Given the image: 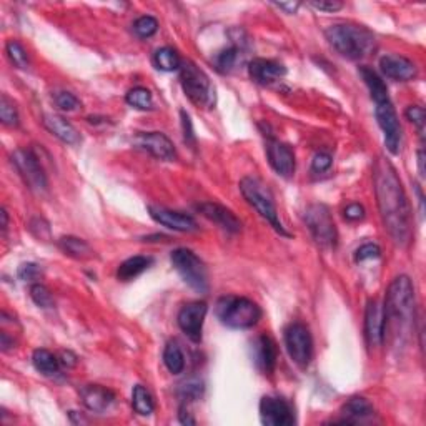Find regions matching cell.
I'll return each mask as SVG.
<instances>
[{"instance_id": "1", "label": "cell", "mask_w": 426, "mask_h": 426, "mask_svg": "<svg viewBox=\"0 0 426 426\" xmlns=\"http://www.w3.org/2000/svg\"><path fill=\"white\" fill-rule=\"evenodd\" d=\"M376 204L385 230L399 247H406L413 235L410 201L395 166L383 157L373 165Z\"/></svg>"}, {"instance_id": "2", "label": "cell", "mask_w": 426, "mask_h": 426, "mask_svg": "<svg viewBox=\"0 0 426 426\" xmlns=\"http://www.w3.org/2000/svg\"><path fill=\"white\" fill-rule=\"evenodd\" d=\"M385 336L390 333L393 346L403 348L415 330V288L406 275L390 283L385 300Z\"/></svg>"}, {"instance_id": "3", "label": "cell", "mask_w": 426, "mask_h": 426, "mask_svg": "<svg viewBox=\"0 0 426 426\" xmlns=\"http://www.w3.org/2000/svg\"><path fill=\"white\" fill-rule=\"evenodd\" d=\"M325 37L338 54L348 60H360L371 54L376 42L371 30H368L364 25L350 24V22L330 25L325 30Z\"/></svg>"}, {"instance_id": "4", "label": "cell", "mask_w": 426, "mask_h": 426, "mask_svg": "<svg viewBox=\"0 0 426 426\" xmlns=\"http://www.w3.org/2000/svg\"><path fill=\"white\" fill-rule=\"evenodd\" d=\"M215 315L222 325L234 330H247L260 322L262 308L245 297H220L215 305Z\"/></svg>"}, {"instance_id": "5", "label": "cell", "mask_w": 426, "mask_h": 426, "mask_svg": "<svg viewBox=\"0 0 426 426\" xmlns=\"http://www.w3.org/2000/svg\"><path fill=\"white\" fill-rule=\"evenodd\" d=\"M240 192L241 195H243V199L247 200V204L257 210V213L260 215L263 220L269 222L280 235L290 236L287 228H285L283 223L280 222L278 210H276L274 195H271L269 187H267L262 180H258L257 177L241 178Z\"/></svg>"}, {"instance_id": "6", "label": "cell", "mask_w": 426, "mask_h": 426, "mask_svg": "<svg viewBox=\"0 0 426 426\" xmlns=\"http://www.w3.org/2000/svg\"><path fill=\"white\" fill-rule=\"evenodd\" d=\"M180 83L190 102L197 107L212 108L215 105V87L212 85V80L192 60H185L180 65Z\"/></svg>"}, {"instance_id": "7", "label": "cell", "mask_w": 426, "mask_h": 426, "mask_svg": "<svg viewBox=\"0 0 426 426\" xmlns=\"http://www.w3.org/2000/svg\"><path fill=\"white\" fill-rule=\"evenodd\" d=\"M173 269L178 271L182 280L188 287L199 293L208 292V275H206L205 263L197 257L192 250L177 248L170 255Z\"/></svg>"}, {"instance_id": "8", "label": "cell", "mask_w": 426, "mask_h": 426, "mask_svg": "<svg viewBox=\"0 0 426 426\" xmlns=\"http://www.w3.org/2000/svg\"><path fill=\"white\" fill-rule=\"evenodd\" d=\"M305 223L320 247L335 248L338 241L336 225L327 205L313 204L305 210Z\"/></svg>"}, {"instance_id": "9", "label": "cell", "mask_w": 426, "mask_h": 426, "mask_svg": "<svg viewBox=\"0 0 426 426\" xmlns=\"http://www.w3.org/2000/svg\"><path fill=\"white\" fill-rule=\"evenodd\" d=\"M10 160L30 190L35 193L47 192V175L43 172L37 155L32 150H29V148H17L10 155Z\"/></svg>"}, {"instance_id": "10", "label": "cell", "mask_w": 426, "mask_h": 426, "mask_svg": "<svg viewBox=\"0 0 426 426\" xmlns=\"http://www.w3.org/2000/svg\"><path fill=\"white\" fill-rule=\"evenodd\" d=\"M375 102V117L378 122L380 129L383 130L385 145L393 155L399 152V143H402V125L398 122L397 111H395L390 95L380 97L373 100Z\"/></svg>"}, {"instance_id": "11", "label": "cell", "mask_w": 426, "mask_h": 426, "mask_svg": "<svg viewBox=\"0 0 426 426\" xmlns=\"http://www.w3.org/2000/svg\"><path fill=\"white\" fill-rule=\"evenodd\" d=\"M285 346L290 358L300 368H306L313 357V340L308 327L303 323H292L285 330Z\"/></svg>"}, {"instance_id": "12", "label": "cell", "mask_w": 426, "mask_h": 426, "mask_svg": "<svg viewBox=\"0 0 426 426\" xmlns=\"http://www.w3.org/2000/svg\"><path fill=\"white\" fill-rule=\"evenodd\" d=\"M134 145L140 150L150 153L152 157L164 162H172L177 158L173 142L162 132H147V134H137L134 139Z\"/></svg>"}, {"instance_id": "13", "label": "cell", "mask_w": 426, "mask_h": 426, "mask_svg": "<svg viewBox=\"0 0 426 426\" xmlns=\"http://www.w3.org/2000/svg\"><path fill=\"white\" fill-rule=\"evenodd\" d=\"M206 303L204 301H192L182 306L178 311L177 322L180 330L190 338L192 341L199 343L201 341V328H204V320L206 315Z\"/></svg>"}, {"instance_id": "14", "label": "cell", "mask_w": 426, "mask_h": 426, "mask_svg": "<svg viewBox=\"0 0 426 426\" xmlns=\"http://www.w3.org/2000/svg\"><path fill=\"white\" fill-rule=\"evenodd\" d=\"M260 418L267 426H292L295 423L292 406L282 398L263 397L260 402Z\"/></svg>"}, {"instance_id": "15", "label": "cell", "mask_w": 426, "mask_h": 426, "mask_svg": "<svg viewBox=\"0 0 426 426\" xmlns=\"http://www.w3.org/2000/svg\"><path fill=\"white\" fill-rule=\"evenodd\" d=\"M364 338L370 348H378L385 341V311L378 300H370L364 310Z\"/></svg>"}, {"instance_id": "16", "label": "cell", "mask_w": 426, "mask_h": 426, "mask_svg": "<svg viewBox=\"0 0 426 426\" xmlns=\"http://www.w3.org/2000/svg\"><path fill=\"white\" fill-rule=\"evenodd\" d=\"M148 213L150 217L160 225H164L170 230L182 232V234H192V232L199 230V225L193 220V217L182 212H175V210H169L165 206L150 205L148 206Z\"/></svg>"}, {"instance_id": "17", "label": "cell", "mask_w": 426, "mask_h": 426, "mask_svg": "<svg viewBox=\"0 0 426 426\" xmlns=\"http://www.w3.org/2000/svg\"><path fill=\"white\" fill-rule=\"evenodd\" d=\"M197 210L204 215L206 220L213 222L215 225H218L222 230L228 232V234H239V232H241L240 218L232 210H228L227 206L215 204V201H204V204L197 205Z\"/></svg>"}, {"instance_id": "18", "label": "cell", "mask_w": 426, "mask_h": 426, "mask_svg": "<svg viewBox=\"0 0 426 426\" xmlns=\"http://www.w3.org/2000/svg\"><path fill=\"white\" fill-rule=\"evenodd\" d=\"M267 155H269L271 169L278 175L290 178L295 173V153L287 143L270 139L269 145H267Z\"/></svg>"}, {"instance_id": "19", "label": "cell", "mask_w": 426, "mask_h": 426, "mask_svg": "<svg viewBox=\"0 0 426 426\" xmlns=\"http://www.w3.org/2000/svg\"><path fill=\"white\" fill-rule=\"evenodd\" d=\"M380 70L386 78H392L395 82H408L416 77L418 70L416 65L406 57L398 54H388L380 59Z\"/></svg>"}, {"instance_id": "20", "label": "cell", "mask_w": 426, "mask_h": 426, "mask_svg": "<svg viewBox=\"0 0 426 426\" xmlns=\"http://www.w3.org/2000/svg\"><path fill=\"white\" fill-rule=\"evenodd\" d=\"M80 399L87 410L105 413L115 403V393L100 385H85L80 390Z\"/></svg>"}, {"instance_id": "21", "label": "cell", "mask_w": 426, "mask_h": 426, "mask_svg": "<svg viewBox=\"0 0 426 426\" xmlns=\"http://www.w3.org/2000/svg\"><path fill=\"white\" fill-rule=\"evenodd\" d=\"M248 73L253 82L260 83V85H271L274 82L287 76V69L275 60L253 59L248 65Z\"/></svg>"}, {"instance_id": "22", "label": "cell", "mask_w": 426, "mask_h": 426, "mask_svg": "<svg viewBox=\"0 0 426 426\" xmlns=\"http://www.w3.org/2000/svg\"><path fill=\"white\" fill-rule=\"evenodd\" d=\"M278 358L276 343L269 335H260L253 341V362L263 373H274Z\"/></svg>"}, {"instance_id": "23", "label": "cell", "mask_w": 426, "mask_h": 426, "mask_svg": "<svg viewBox=\"0 0 426 426\" xmlns=\"http://www.w3.org/2000/svg\"><path fill=\"white\" fill-rule=\"evenodd\" d=\"M43 125H45V129L50 132L52 135H55L60 142L67 145L80 143V134H78L76 127L70 124L69 120H65L64 117L55 115V113H48V115L43 117Z\"/></svg>"}, {"instance_id": "24", "label": "cell", "mask_w": 426, "mask_h": 426, "mask_svg": "<svg viewBox=\"0 0 426 426\" xmlns=\"http://www.w3.org/2000/svg\"><path fill=\"white\" fill-rule=\"evenodd\" d=\"M373 405L363 397H353L345 403L341 408V415H343V423H360V421L370 418L373 416Z\"/></svg>"}, {"instance_id": "25", "label": "cell", "mask_w": 426, "mask_h": 426, "mask_svg": "<svg viewBox=\"0 0 426 426\" xmlns=\"http://www.w3.org/2000/svg\"><path fill=\"white\" fill-rule=\"evenodd\" d=\"M153 263L152 257H143V255H137V257L127 258L125 262L120 263L117 270V278L122 282H130V280L137 278L139 275H142L145 270L150 269Z\"/></svg>"}, {"instance_id": "26", "label": "cell", "mask_w": 426, "mask_h": 426, "mask_svg": "<svg viewBox=\"0 0 426 426\" xmlns=\"http://www.w3.org/2000/svg\"><path fill=\"white\" fill-rule=\"evenodd\" d=\"M59 247L65 255L76 258V260H90L94 258V250L85 240L77 239V236H62L59 240Z\"/></svg>"}, {"instance_id": "27", "label": "cell", "mask_w": 426, "mask_h": 426, "mask_svg": "<svg viewBox=\"0 0 426 426\" xmlns=\"http://www.w3.org/2000/svg\"><path fill=\"white\" fill-rule=\"evenodd\" d=\"M32 363L35 370L41 371L45 376H54L60 370V358H57L52 351L45 348H37L32 353Z\"/></svg>"}, {"instance_id": "28", "label": "cell", "mask_w": 426, "mask_h": 426, "mask_svg": "<svg viewBox=\"0 0 426 426\" xmlns=\"http://www.w3.org/2000/svg\"><path fill=\"white\" fill-rule=\"evenodd\" d=\"M153 64L158 70H164V72H173V70H180L182 65V59L177 54V50L172 47H162L158 48L153 55Z\"/></svg>"}, {"instance_id": "29", "label": "cell", "mask_w": 426, "mask_h": 426, "mask_svg": "<svg viewBox=\"0 0 426 426\" xmlns=\"http://www.w3.org/2000/svg\"><path fill=\"white\" fill-rule=\"evenodd\" d=\"M132 406H134V410L142 416L152 415L153 410H155L153 397L145 386L142 385L134 386V392H132Z\"/></svg>"}, {"instance_id": "30", "label": "cell", "mask_w": 426, "mask_h": 426, "mask_svg": "<svg viewBox=\"0 0 426 426\" xmlns=\"http://www.w3.org/2000/svg\"><path fill=\"white\" fill-rule=\"evenodd\" d=\"M164 363L165 367L169 368V371L173 373V375H178V373H182L183 368H185V357H183L182 350H180V346L175 343V341L166 343L164 350Z\"/></svg>"}, {"instance_id": "31", "label": "cell", "mask_w": 426, "mask_h": 426, "mask_svg": "<svg viewBox=\"0 0 426 426\" xmlns=\"http://www.w3.org/2000/svg\"><path fill=\"white\" fill-rule=\"evenodd\" d=\"M204 392H205L204 381L199 378H188L178 386L177 395L182 402H197V399L204 397Z\"/></svg>"}, {"instance_id": "32", "label": "cell", "mask_w": 426, "mask_h": 426, "mask_svg": "<svg viewBox=\"0 0 426 426\" xmlns=\"http://www.w3.org/2000/svg\"><path fill=\"white\" fill-rule=\"evenodd\" d=\"M127 104L132 105V107L139 108V111H150L153 107V99H152V92L145 87H135L132 89L129 94L125 97Z\"/></svg>"}, {"instance_id": "33", "label": "cell", "mask_w": 426, "mask_h": 426, "mask_svg": "<svg viewBox=\"0 0 426 426\" xmlns=\"http://www.w3.org/2000/svg\"><path fill=\"white\" fill-rule=\"evenodd\" d=\"M6 54L10 60L12 65H15L17 69H27L29 67V55L27 50L22 47V43L17 41H8L6 45Z\"/></svg>"}, {"instance_id": "34", "label": "cell", "mask_w": 426, "mask_h": 426, "mask_svg": "<svg viewBox=\"0 0 426 426\" xmlns=\"http://www.w3.org/2000/svg\"><path fill=\"white\" fill-rule=\"evenodd\" d=\"M0 120L7 127L19 125V112H17L14 100L8 99L7 95L0 97Z\"/></svg>"}, {"instance_id": "35", "label": "cell", "mask_w": 426, "mask_h": 426, "mask_svg": "<svg viewBox=\"0 0 426 426\" xmlns=\"http://www.w3.org/2000/svg\"><path fill=\"white\" fill-rule=\"evenodd\" d=\"M236 59H239V48L235 45L223 48L220 54H217V57H215V67H217L218 72L228 73L235 67Z\"/></svg>"}, {"instance_id": "36", "label": "cell", "mask_w": 426, "mask_h": 426, "mask_svg": "<svg viewBox=\"0 0 426 426\" xmlns=\"http://www.w3.org/2000/svg\"><path fill=\"white\" fill-rule=\"evenodd\" d=\"M30 298H32L34 303L41 308H52L54 306V297H52L50 290H48L45 285L42 283H34L30 287Z\"/></svg>"}, {"instance_id": "37", "label": "cell", "mask_w": 426, "mask_h": 426, "mask_svg": "<svg viewBox=\"0 0 426 426\" xmlns=\"http://www.w3.org/2000/svg\"><path fill=\"white\" fill-rule=\"evenodd\" d=\"M158 30V20L152 15H143L134 22V32L140 38H150Z\"/></svg>"}, {"instance_id": "38", "label": "cell", "mask_w": 426, "mask_h": 426, "mask_svg": "<svg viewBox=\"0 0 426 426\" xmlns=\"http://www.w3.org/2000/svg\"><path fill=\"white\" fill-rule=\"evenodd\" d=\"M54 102L60 111L64 112H73L77 108H80V100L76 95L70 94V92H55L54 94Z\"/></svg>"}, {"instance_id": "39", "label": "cell", "mask_w": 426, "mask_h": 426, "mask_svg": "<svg viewBox=\"0 0 426 426\" xmlns=\"http://www.w3.org/2000/svg\"><path fill=\"white\" fill-rule=\"evenodd\" d=\"M43 271L37 263H22L19 267V271H17V276L22 280V282H29V283H37L38 280L42 278Z\"/></svg>"}, {"instance_id": "40", "label": "cell", "mask_w": 426, "mask_h": 426, "mask_svg": "<svg viewBox=\"0 0 426 426\" xmlns=\"http://www.w3.org/2000/svg\"><path fill=\"white\" fill-rule=\"evenodd\" d=\"M405 115L408 120L411 122V124H415L416 127H418V132L420 135L423 137V132H425V111L421 107H418V105H411V107L406 108Z\"/></svg>"}, {"instance_id": "41", "label": "cell", "mask_w": 426, "mask_h": 426, "mask_svg": "<svg viewBox=\"0 0 426 426\" xmlns=\"http://www.w3.org/2000/svg\"><path fill=\"white\" fill-rule=\"evenodd\" d=\"M381 250L376 243H364L357 250L355 253V260L357 262H364V260H373V258H380Z\"/></svg>"}, {"instance_id": "42", "label": "cell", "mask_w": 426, "mask_h": 426, "mask_svg": "<svg viewBox=\"0 0 426 426\" xmlns=\"http://www.w3.org/2000/svg\"><path fill=\"white\" fill-rule=\"evenodd\" d=\"M332 164H333L332 155H328V153L325 152H318L315 153L313 160H311V170L316 173H323L327 172V170H330Z\"/></svg>"}, {"instance_id": "43", "label": "cell", "mask_w": 426, "mask_h": 426, "mask_svg": "<svg viewBox=\"0 0 426 426\" xmlns=\"http://www.w3.org/2000/svg\"><path fill=\"white\" fill-rule=\"evenodd\" d=\"M310 7H313L315 10L320 12H336L343 7V3L336 2V0H320V2H308Z\"/></svg>"}, {"instance_id": "44", "label": "cell", "mask_w": 426, "mask_h": 426, "mask_svg": "<svg viewBox=\"0 0 426 426\" xmlns=\"http://www.w3.org/2000/svg\"><path fill=\"white\" fill-rule=\"evenodd\" d=\"M182 125H183V139H185L187 143L195 145V134H193V127H192V120L190 115L185 111H182Z\"/></svg>"}, {"instance_id": "45", "label": "cell", "mask_w": 426, "mask_h": 426, "mask_svg": "<svg viewBox=\"0 0 426 426\" xmlns=\"http://www.w3.org/2000/svg\"><path fill=\"white\" fill-rule=\"evenodd\" d=\"M345 218L350 222H358L363 220L364 217V208L360 204H351L345 208Z\"/></svg>"}, {"instance_id": "46", "label": "cell", "mask_w": 426, "mask_h": 426, "mask_svg": "<svg viewBox=\"0 0 426 426\" xmlns=\"http://www.w3.org/2000/svg\"><path fill=\"white\" fill-rule=\"evenodd\" d=\"M178 420L182 425H197L195 418L192 416V413L187 410L185 405L180 406V413H178Z\"/></svg>"}, {"instance_id": "47", "label": "cell", "mask_w": 426, "mask_h": 426, "mask_svg": "<svg viewBox=\"0 0 426 426\" xmlns=\"http://www.w3.org/2000/svg\"><path fill=\"white\" fill-rule=\"evenodd\" d=\"M275 7L282 8L287 14H297V10L300 8V2H274Z\"/></svg>"}, {"instance_id": "48", "label": "cell", "mask_w": 426, "mask_h": 426, "mask_svg": "<svg viewBox=\"0 0 426 426\" xmlns=\"http://www.w3.org/2000/svg\"><path fill=\"white\" fill-rule=\"evenodd\" d=\"M60 363L64 364V367H76L77 364V357L72 353V351H62V355H60Z\"/></svg>"}, {"instance_id": "49", "label": "cell", "mask_w": 426, "mask_h": 426, "mask_svg": "<svg viewBox=\"0 0 426 426\" xmlns=\"http://www.w3.org/2000/svg\"><path fill=\"white\" fill-rule=\"evenodd\" d=\"M0 346H2V351H7L8 348H12V346H14V340H10L6 332L0 333Z\"/></svg>"}, {"instance_id": "50", "label": "cell", "mask_w": 426, "mask_h": 426, "mask_svg": "<svg viewBox=\"0 0 426 426\" xmlns=\"http://www.w3.org/2000/svg\"><path fill=\"white\" fill-rule=\"evenodd\" d=\"M418 169H420L421 177H425V152H423V148H420V150H418Z\"/></svg>"}, {"instance_id": "51", "label": "cell", "mask_w": 426, "mask_h": 426, "mask_svg": "<svg viewBox=\"0 0 426 426\" xmlns=\"http://www.w3.org/2000/svg\"><path fill=\"white\" fill-rule=\"evenodd\" d=\"M0 218H2V234H6L7 228H8V215L6 212V208H2V212H0Z\"/></svg>"}]
</instances>
